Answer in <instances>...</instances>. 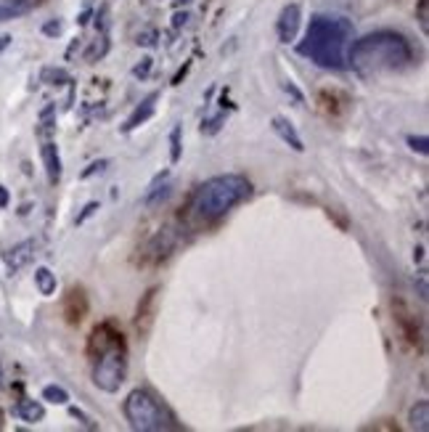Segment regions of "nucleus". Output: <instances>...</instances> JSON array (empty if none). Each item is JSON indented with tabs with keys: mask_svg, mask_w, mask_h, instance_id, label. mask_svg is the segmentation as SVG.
I'll list each match as a JSON object with an SVG mask.
<instances>
[{
	"mask_svg": "<svg viewBox=\"0 0 429 432\" xmlns=\"http://www.w3.org/2000/svg\"><path fill=\"white\" fill-rule=\"evenodd\" d=\"M352 43V24L345 16L316 13L310 19L305 38L297 45V53L310 59L321 70L345 72L347 64V45Z\"/></svg>",
	"mask_w": 429,
	"mask_h": 432,
	"instance_id": "1",
	"label": "nucleus"
},
{
	"mask_svg": "<svg viewBox=\"0 0 429 432\" xmlns=\"http://www.w3.org/2000/svg\"><path fill=\"white\" fill-rule=\"evenodd\" d=\"M416 59L413 45L406 35L392 30L371 32L360 40L350 43L347 64L360 74H379V72H400L411 67Z\"/></svg>",
	"mask_w": 429,
	"mask_h": 432,
	"instance_id": "2",
	"label": "nucleus"
},
{
	"mask_svg": "<svg viewBox=\"0 0 429 432\" xmlns=\"http://www.w3.org/2000/svg\"><path fill=\"white\" fill-rule=\"evenodd\" d=\"M88 350L93 353V384L104 392H117L128 380V348L125 337L111 323H101L90 334Z\"/></svg>",
	"mask_w": 429,
	"mask_h": 432,
	"instance_id": "3",
	"label": "nucleus"
},
{
	"mask_svg": "<svg viewBox=\"0 0 429 432\" xmlns=\"http://www.w3.org/2000/svg\"><path fill=\"white\" fill-rule=\"evenodd\" d=\"M252 194V183L244 175L236 172H225V175H215L210 181H204L194 194L191 210L194 215L204 223H215L223 215H228L236 204L247 199Z\"/></svg>",
	"mask_w": 429,
	"mask_h": 432,
	"instance_id": "4",
	"label": "nucleus"
},
{
	"mask_svg": "<svg viewBox=\"0 0 429 432\" xmlns=\"http://www.w3.org/2000/svg\"><path fill=\"white\" fill-rule=\"evenodd\" d=\"M122 414L128 419L130 430L135 432H165L178 427L175 416L162 406L160 398L143 387L128 392V398L122 403Z\"/></svg>",
	"mask_w": 429,
	"mask_h": 432,
	"instance_id": "5",
	"label": "nucleus"
},
{
	"mask_svg": "<svg viewBox=\"0 0 429 432\" xmlns=\"http://www.w3.org/2000/svg\"><path fill=\"white\" fill-rule=\"evenodd\" d=\"M300 24H302V9L297 6V3H289L286 9L281 11L279 21H276L279 40L281 43H294L297 32H300Z\"/></svg>",
	"mask_w": 429,
	"mask_h": 432,
	"instance_id": "6",
	"label": "nucleus"
},
{
	"mask_svg": "<svg viewBox=\"0 0 429 432\" xmlns=\"http://www.w3.org/2000/svg\"><path fill=\"white\" fill-rule=\"evenodd\" d=\"M35 255H38V244L32 239H27V241H19L16 247H11V250L3 255V260H6L11 273H16L21 271V268H27V265L35 260Z\"/></svg>",
	"mask_w": 429,
	"mask_h": 432,
	"instance_id": "7",
	"label": "nucleus"
},
{
	"mask_svg": "<svg viewBox=\"0 0 429 432\" xmlns=\"http://www.w3.org/2000/svg\"><path fill=\"white\" fill-rule=\"evenodd\" d=\"M157 93H151V96H146V99L140 101L138 106H135V111L128 117V122L122 125V133H133L135 128H140L143 122H149L151 117H154V111H157Z\"/></svg>",
	"mask_w": 429,
	"mask_h": 432,
	"instance_id": "8",
	"label": "nucleus"
},
{
	"mask_svg": "<svg viewBox=\"0 0 429 432\" xmlns=\"http://www.w3.org/2000/svg\"><path fill=\"white\" fill-rule=\"evenodd\" d=\"M64 316L69 323H80L88 316V297L82 289H69L67 300H64Z\"/></svg>",
	"mask_w": 429,
	"mask_h": 432,
	"instance_id": "9",
	"label": "nucleus"
},
{
	"mask_svg": "<svg viewBox=\"0 0 429 432\" xmlns=\"http://www.w3.org/2000/svg\"><path fill=\"white\" fill-rule=\"evenodd\" d=\"M40 157H43V165H45V175L48 181L56 186L61 181V154H59V146L53 141H45L40 146Z\"/></svg>",
	"mask_w": 429,
	"mask_h": 432,
	"instance_id": "10",
	"label": "nucleus"
},
{
	"mask_svg": "<svg viewBox=\"0 0 429 432\" xmlns=\"http://www.w3.org/2000/svg\"><path fill=\"white\" fill-rule=\"evenodd\" d=\"M40 6V0H0V21L19 19Z\"/></svg>",
	"mask_w": 429,
	"mask_h": 432,
	"instance_id": "11",
	"label": "nucleus"
},
{
	"mask_svg": "<svg viewBox=\"0 0 429 432\" xmlns=\"http://www.w3.org/2000/svg\"><path fill=\"white\" fill-rule=\"evenodd\" d=\"M170 194H172V186L167 183V172H162V175H157L154 183L149 186V192L143 196V204H146V207H157V204L170 199Z\"/></svg>",
	"mask_w": 429,
	"mask_h": 432,
	"instance_id": "12",
	"label": "nucleus"
},
{
	"mask_svg": "<svg viewBox=\"0 0 429 432\" xmlns=\"http://www.w3.org/2000/svg\"><path fill=\"white\" fill-rule=\"evenodd\" d=\"M270 125H273V131H276V135H279L281 141L289 143L291 149L300 151V154L305 151V143H302L300 133L294 131V125H291L289 120H284V117H273V122H270Z\"/></svg>",
	"mask_w": 429,
	"mask_h": 432,
	"instance_id": "13",
	"label": "nucleus"
},
{
	"mask_svg": "<svg viewBox=\"0 0 429 432\" xmlns=\"http://www.w3.org/2000/svg\"><path fill=\"white\" fill-rule=\"evenodd\" d=\"M13 414L19 416L21 422L27 424H38L45 419V406H43L40 401H32V398H24V401L16 403V409H13Z\"/></svg>",
	"mask_w": 429,
	"mask_h": 432,
	"instance_id": "14",
	"label": "nucleus"
},
{
	"mask_svg": "<svg viewBox=\"0 0 429 432\" xmlns=\"http://www.w3.org/2000/svg\"><path fill=\"white\" fill-rule=\"evenodd\" d=\"M175 247H178V236H175V231H172V228H165V231H160L154 239H151L149 252L154 257H167Z\"/></svg>",
	"mask_w": 429,
	"mask_h": 432,
	"instance_id": "15",
	"label": "nucleus"
},
{
	"mask_svg": "<svg viewBox=\"0 0 429 432\" xmlns=\"http://www.w3.org/2000/svg\"><path fill=\"white\" fill-rule=\"evenodd\" d=\"M157 287L154 289H149L146 292V297L140 300V305H138V319H135V326H138V332H149V326H151V313H154V300H157Z\"/></svg>",
	"mask_w": 429,
	"mask_h": 432,
	"instance_id": "16",
	"label": "nucleus"
},
{
	"mask_svg": "<svg viewBox=\"0 0 429 432\" xmlns=\"http://www.w3.org/2000/svg\"><path fill=\"white\" fill-rule=\"evenodd\" d=\"M35 287H38V292H40L43 297H53V294H56V273L50 271V268H45V265H40V268L35 271Z\"/></svg>",
	"mask_w": 429,
	"mask_h": 432,
	"instance_id": "17",
	"label": "nucleus"
},
{
	"mask_svg": "<svg viewBox=\"0 0 429 432\" xmlns=\"http://www.w3.org/2000/svg\"><path fill=\"white\" fill-rule=\"evenodd\" d=\"M408 422L413 430L429 432V401H419L408 411Z\"/></svg>",
	"mask_w": 429,
	"mask_h": 432,
	"instance_id": "18",
	"label": "nucleus"
},
{
	"mask_svg": "<svg viewBox=\"0 0 429 432\" xmlns=\"http://www.w3.org/2000/svg\"><path fill=\"white\" fill-rule=\"evenodd\" d=\"M40 80L48 82V85H69L72 74L67 70H61V67H45L40 74Z\"/></svg>",
	"mask_w": 429,
	"mask_h": 432,
	"instance_id": "19",
	"label": "nucleus"
},
{
	"mask_svg": "<svg viewBox=\"0 0 429 432\" xmlns=\"http://www.w3.org/2000/svg\"><path fill=\"white\" fill-rule=\"evenodd\" d=\"M43 401L56 403V406H67L69 403V392L59 387V384H48V387H43Z\"/></svg>",
	"mask_w": 429,
	"mask_h": 432,
	"instance_id": "20",
	"label": "nucleus"
},
{
	"mask_svg": "<svg viewBox=\"0 0 429 432\" xmlns=\"http://www.w3.org/2000/svg\"><path fill=\"white\" fill-rule=\"evenodd\" d=\"M180 157H183V128L175 125L170 131V162L175 165L180 162Z\"/></svg>",
	"mask_w": 429,
	"mask_h": 432,
	"instance_id": "21",
	"label": "nucleus"
},
{
	"mask_svg": "<svg viewBox=\"0 0 429 432\" xmlns=\"http://www.w3.org/2000/svg\"><path fill=\"white\" fill-rule=\"evenodd\" d=\"M106 50H109V40H106V38L101 35L99 40H96V43H93V45L88 48L85 59H88V61H99V59H104V56H106Z\"/></svg>",
	"mask_w": 429,
	"mask_h": 432,
	"instance_id": "22",
	"label": "nucleus"
},
{
	"mask_svg": "<svg viewBox=\"0 0 429 432\" xmlns=\"http://www.w3.org/2000/svg\"><path fill=\"white\" fill-rule=\"evenodd\" d=\"M157 40H160V32L154 30V27H146L143 32H138V45H143V48H154L157 45Z\"/></svg>",
	"mask_w": 429,
	"mask_h": 432,
	"instance_id": "23",
	"label": "nucleus"
},
{
	"mask_svg": "<svg viewBox=\"0 0 429 432\" xmlns=\"http://www.w3.org/2000/svg\"><path fill=\"white\" fill-rule=\"evenodd\" d=\"M223 122H225V111H223V114H218V117H212V120L201 122V133H204V135H215V133H220Z\"/></svg>",
	"mask_w": 429,
	"mask_h": 432,
	"instance_id": "24",
	"label": "nucleus"
},
{
	"mask_svg": "<svg viewBox=\"0 0 429 432\" xmlns=\"http://www.w3.org/2000/svg\"><path fill=\"white\" fill-rule=\"evenodd\" d=\"M408 146L416 151V154H421V157H427V154H429L427 135H408Z\"/></svg>",
	"mask_w": 429,
	"mask_h": 432,
	"instance_id": "25",
	"label": "nucleus"
},
{
	"mask_svg": "<svg viewBox=\"0 0 429 432\" xmlns=\"http://www.w3.org/2000/svg\"><path fill=\"white\" fill-rule=\"evenodd\" d=\"M111 162L109 160H96L90 162L88 167L82 170V178H93V175H101V172H106V167H109Z\"/></svg>",
	"mask_w": 429,
	"mask_h": 432,
	"instance_id": "26",
	"label": "nucleus"
},
{
	"mask_svg": "<svg viewBox=\"0 0 429 432\" xmlns=\"http://www.w3.org/2000/svg\"><path fill=\"white\" fill-rule=\"evenodd\" d=\"M151 67H154V59H140V64H135L133 67V77H138V80H146L149 77V72H151Z\"/></svg>",
	"mask_w": 429,
	"mask_h": 432,
	"instance_id": "27",
	"label": "nucleus"
},
{
	"mask_svg": "<svg viewBox=\"0 0 429 432\" xmlns=\"http://www.w3.org/2000/svg\"><path fill=\"white\" fill-rule=\"evenodd\" d=\"M101 210V204L99 201H88V204H85V207H82V212L80 215H77V218H74V223H77V226H82V223L88 221L90 215H96V212Z\"/></svg>",
	"mask_w": 429,
	"mask_h": 432,
	"instance_id": "28",
	"label": "nucleus"
},
{
	"mask_svg": "<svg viewBox=\"0 0 429 432\" xmlns=\"http://www.w3.org/2000/svg\"><path fill=\"white\" fill-rule=\"evenodd\" d=\"M69 414H72V416H74V419H80V422L85 424L88 430H99V424L93 422V419H90V416H88V414H85V411H82V409H77V406H72Z\"/></svg>",
	"mask_w": 429,
	"mask_h": 432,
	"instance_id": "29",
	"label": "nucleus"
},
{
	"mask_svg": "<svg viewBox=\"0 0 429 432\" xmlns=\"http://www.w3.org/2000/svg\"><path fill=\"white\" fill-rule=\"evenodd\" d=\"M284 91H286V96H291V101H294V104H305V96H302V91L291 80L284 82Z\"/></svg>",
	"mask_w": 429,
	"mask_h": 432,
	"instance_id": "30",
	"label": "nucleus"
},
{
	"mask_svg": "<svg viewBox=\"0 0 429 432\" xmlns=\"http://www.w3.org/2000/svg\"><path fill=\"white\" fill-rule=\"evenodd\" d=\"M61 30H64V24H61L59 19H50L43 24V32L48 35V38H56V35H61Z\"/></svg>",
	"mask_w": 429,
	"mask_h": 432,
	"instance_id": "31",
	"label": "nucleus"
},
{
	"mask_svg": "<svg viewBox=\"0 0 429 432\" xmlns=\"http://www.w3.org/2000/svg\"><path fill=\"white\" fill-rule=\"evenodd\" d=\"M413 284H416V289H419V297H421V302H427V297H429V289H427V273L421 271L419 273V282L413 279Z\"/></svg>",
	"mask_w": 429,
	"mask_h": 432,
	"instance_id": "32",
	"label": "nucleus"
},
{
	"mask_svg": "<svg viewBox=\"0 0 429 432\" xmlns=\"http://www.w3.org/2000/svg\"><path fill=\"white\" fill-rule=\"evenodd\" d=\"M189 19H191V13L189 11H183V13H175V16H172V27H175V30H180V27H186V24H189Z\"/></svg>",
	"mask_w": 429,
	"mask_h": 432,
	"instance_id": "33",
	"label": "nucleus"
},
{
	"mask_svg": "<svg viewBox=\"0 0 429 432\" xmlns=\"http://www.w3.org/2000/svg\"><path fill=\"white\" fill-rule=\"evenodd\" d=\"M419 24H421V30L427 32V0H419Z\"/></svg>",
	"mask_w": 429,
	"mask_h": 432,
	"instance_id": "34",
	"label": "nucleus"
},
{
	"mask_svg": "<svg viewBox=\"0 0 429 432\" xmlns=\"http://www.w3.org/2000/svg\"><path fill=\"white\" fill-rule=\"evenodd\" d=\"M9 201H11V194L6 186H0V210H6L9 207Z\"/></svg>",
	"mask_w": 429,
	"mask_h": 432,
	"instance_id": "35",
	"label": "nucleus"
},
{
	"mask_svg": "<svg viewBox=\"0 0 429 432\" xmlns=\"http://www.w3.org/2000/svg\"><path fill=\"white\" fill-rule=\"evenodd\" d=\"M88 19H90V9H85V11L80 13V19H77V24L82 27V24H88Z\"/></svg>",
	"mask_w": 429,
	"mask_h": 432,
	"instance_id": "36",
	"label": "nucleus"
},
{
	"mask_svg": "<svg viewBox=\"0 0 429 432\" xmlns=\"http://www.w3.org/2000/svg\"><path fill=\"white\" fill-rule=\"evenodd\" d=\"M413 260H416V262L424 260V247H416V250H413Z\"/></svg>",
	"mask_w": 429,
	"mask_h": 432,
	"instance_id": "37",
	"label": "nucleus"
},
{
	"mask_svg": "<svg viewBox=\"0 0 429 432\" xmlns=\"http://www.w3.org/2000/svg\"><path fill=\"white\" fill-rule=\"evenodd\" d=\"M191 0H172V6H175V9H183V6H189Z\"/></svg>",
	"mask_w": 429,
	"mask_h": 432,
	"instance_id": "38",
	"label": "nucleus"
},
{
	"mask_svg": "<svg viewBox=\"0 0 429 432\" xmlns=\"http://www.w3.org/2000/svg\"><path fill=\"white\" fill-rule=\"evenodd\" d=\"M9 43H11V38H9V35H6V38H0V48H6V45H9Z\"/></svg>",
	"mask_w": 429,
	"mask_h": 432,
	"instance_id": "39",
	"label": "nucleus"
},
{
	"mask_svg": "<svg viewBox=\"0 0 429 432\" xmlns=\"http://www.w3.org/2000/svg\"><path fill=\"white\" fill-rule=\"evenodd\" d=\"M0 387H3V369H0Z\"/></svg>",
	"mask_w": 429,
	"mask_h": 432,
	"instance_id": "40",
	"label": "nucleus"
}]
</instances>
